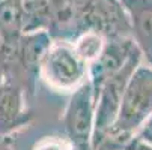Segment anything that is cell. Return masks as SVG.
<instances>
[{"label": "cell", "instance_id": "obj_8", "mask_svg": "<svg viewBox=\"0 0 152 150\" xmlns=\"http://www.w3.org/2000/svg\"><path fill=\"white\" fill-rule=\"evenodd\" d=\"M89 3L91 0H57L47 27L53 41L72 42L84 32V15Z\"/></svg>", "mask_w": 152, "mask_h": 150}, {"label": "cell", "instance_id": "obj_9", "mask_svg": "<svg viewBox=\"0 0 152 150\" xmlns=\"http://www.w3.org/2000/svg\"><path fill=\"white\" fill-rule=\"evenodd\" d=\"M131 26V38L146 65L152 66V0H121Z\"/></svg>", "mask_w": 152, "mask_h": 150}, {"label": "cell", "instance_id": "obj_2", "mask_svg": "<svg viewBox=\"0 0 152 150\" xmlns=\"http://www.w3.org/2000/svg\"><path fill=\"white\" fill-rule=\"evenodd\" d=\"M39 78L56 93L71 95L89 80V65L66 41H53L41 65Z\"/></svg>", "mask_w": 152, "mask_h": 150}, {"label": "cell", "instance_id": "obj_7", "mask_svg": "<svg viewBox=\"0 0 152 150\" xmlns=\"http://www.w3.org/2000/svg\"><path fill=\"white\" fill-rule=\"evenodd\" d=\"M139 51L133 38H110L107 39L102 54L89 65V80L95 92L101 84L118 74L136 53Z\"/></svg>", "mask_w": 152, "mask_h": 150}, {"label": "cell", "instance_id": "obj_6", "mask_svg": "<svg viewBox=\"0 0 152 150\" xmlns=\"http://www.w3.org/2000/svg\"><path fill=\"white\" fill-rule=\"evenodd\" d=\"M92 29L110 38H131L128 14L121 0H91L84 15V30Z\"/></svg>", "mask_w": 152, "mask_h": 150}, {"label": "cell", "instance_id": "obj_4", "mask_svg": "<svg viewBox=\"0 0 152 150\" xmlns=\"http://www.w3.org/2000/svg\"><path fill=\"white\" fill-rule=\"evenodd\" d=\"M142 63H143V57L140 51H137L118 74L105 80L101 84V87L95 92L96 113H95V132H94L92 146L94 143L101 140L108 132V129L113 126L118 117V111H119L121 101H122L125 87L128 84V80Z\"/></svg>", "mask_w": 152, "mask_h": 150}, {"label": "cell", "instance_id": "obj_14", "mask_svg": "<svg viewBox=\"0 0 152 150\" xmlns=\"http://www.w3.org/2000/svg\"><path fill=\"white\" fill-rule=\"evenodd\" d=\"M136 137L140 138L142 141H145L146 144L152 146V117L143 125V128L139 131V134Z\"/></svg>", "mask_w": 152, "mask_h": 150}, {"label": "cell", "instance_id": "obj_16", "mask_svg": "<svg viewBox=\"0 0 152 150\" xmlns=\"http://www.w3.org/2000/svg\"><path fill=\"white\" fill-rule=\"evenodd\" d=\"M0 150H12V137L0 138Z\"/></svg>", "mask_w": 152, "mask_h": 150}, {"label": "cell", "instance_id": "obj_13", "mask_svg": "<svg viewBox=\"0 0 152 150\" xmlns=\"http://www.w3.org/2000/svg\"><path fill=\"white\" fill-rule=\"evenodd\" d=\"M32 150H75V147L65 135H50L41 138Z\"/></svg>", "mask_w": 152, "mask_h": 150}, {"label": "cell", "instance_id": "obj_11", "mask_svg": "<svg viewBox=\"0 0 152 150\" xmlns=\"http://www.w3.org/2000/svg\"><path fill=\"white\" fill-rule=\"evenodd\" d=\"M71 44H72L75 54L84 63L92 65V63L102 54L105 44H107V38L96 30L88 29V30L81 32L80 35H77Z\"/></svg>", "mask_w": 152, "mask_h": 150}, {"label": "cell", "instance_id": "obj_5", "mask_svg": "<svg viewBox=\"0 0 152 150\" xmlns=\"http://www.w3.org/2000/svg\"><path fill=\"white\" fill-rule=\"evenodd\" d=\"M24 86L9 75L0 80V138L11 137L29 123L32 114L26 107Z\"/></svg>", "mask_w": 152, "mask_h": 150}, {"label": "cell", "instance_id": "obj_10", "mask_svg": "<svg viewBox=\"0 0 152 150\" xmlns=\"http://www.w3.org/2000/svg\"><path fill=\"white\" fill-rule=\"evenodd\" d=\"M24 5L23 0H2L0 2V35L9 50H14L24 35Z\"/></svg>", "mask_w": 152, "mask_h": 150}, {"label": "cell", "instance_id": "obj_15", "mask_svg": "<svg viewBox=\"0 0 152 150\" xmlns=\"http://www.w3.org/2000/svg\"><path fill=\"white\" fill-rule=\"evenodd\" d=\"M121 150H152V146H149L145 141H142L140 138L134 137V138L129 140Z\"/></svg>", "mask_w": 152, "mask_h": 150}, {"label": "cell", "instance_id": "obj_1", "mask_svg": "<svg viewBox=\"0 0 152 150\" xmlns=\"http://www.w3.org/2000/svg\"><path fill=\"white\" fill-rule=\"evenodd\" d=\"M151 117H152V66L146 65L143 62L129 77L121 101L118 117L105 135L116 138L122 143H128L139 134V131Z\"/></svg>", "mask_w": 152, "mask_h": 150}, {"label": "cell", "instance_id": "obj_3", "mask_svg": "<svg viewBox=\"0 0 152 150\" xmlns=\"http://www.w3.org/2000/svg\"><path fill=\"white\" fill-rule=\"evenodd\" d=\"M95 113L96 95L91 80H88L69 95L62 116L65 137L74 144L75 150H92Z\"/></svg>", "mask_w": 152, "mask_h": 150}, {"label": "cell", "instance_id": "obj_17", "mask_svg": "<svg viewBox=\"0 0 152 150\" xmlns=\"http://www.w3.org/2000/svg\"><path fill=\"white\" fill-rule=\"evenodd\" d=\"M0 2H2V0H0Z\"/></svg>", "mask_w": 152, "mask_h": 150}, {"label": "cell", "instance_id": "obj_12", "mask_svg": "<svg viewBox=\"0 0 152 150\" xmlns=\"http://www.w3.org/2000/svg\"><path fill=\"white\" fill-rule=\"evenodd\" d=\"M57 0H23L24 5V33L47 30L50 17Z\"/></svg>", "mask_w": 152, "mask_h": 150}]
</instances>
